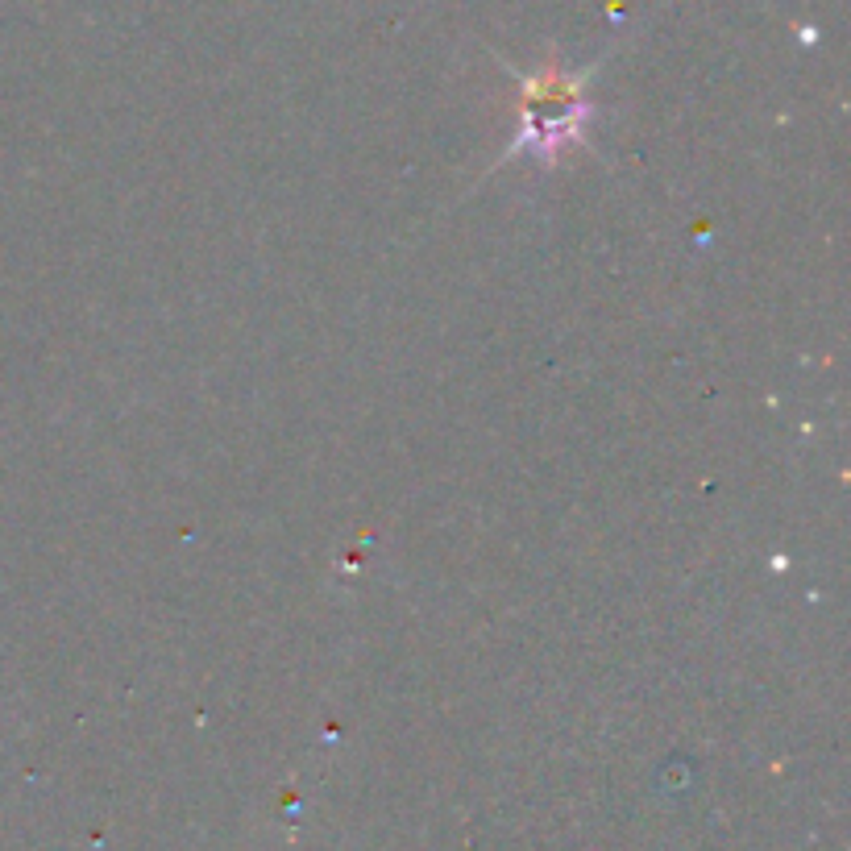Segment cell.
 Instances as JSON below:
<instances>
[{
  "mask_svg": "<svg viewBox=\"0 0 851 851\" xmlns=\"http://www.w3.org/2000/svg\"><path fill=\"white\" fill-rule=\"evenodd\" d=\"M598 71H565L557 59H544L536 71H511L519 84V121L511 146L499 154L494 167H507L511 158L528 154L540 167H557L561 154L586 142V125L594 117V104L586 100L590 75Z\"/></svg>",
  "mask_w": 851,
  "mask_h": 851,
  "instance_id": "obj_1",
  "label": "cell"
}]
</instances>
